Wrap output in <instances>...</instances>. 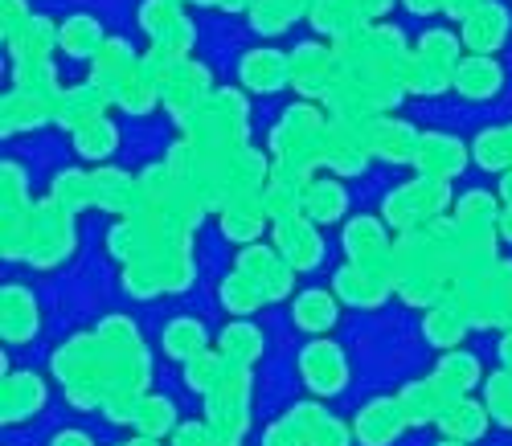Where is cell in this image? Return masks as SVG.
I'll list each match as a JSON object with an SVG mask.
<instances>
[{"instance_id":"277c9868","label":"cell","mask_w":512,"mask_h":446,"mask_svg":"<svg viewBox=\"0 0 512 446\" xmlns=\"http://www.w3.org/2000/svg\"><path fill=\"white\" fill-rule=\"evenodd\" d=\"M234 271H242L254 287H259L267 303L287 299L291 287H295V266H291L279 250H271V246H254V242H250V246L238 254V266H234Z\"/></svg>"},{"instance_id":"d4e9b609","label":"cell","mask_w":512,"mask_h":446,"mask_svg":"<svg viewBox=\"0 0 512 446\" xmlns=\"http://www.w3.org/2000/svg\"><path fill=\"white\" fill-rule=\"evenodd\" d=\"M103 41H107V33H103V25L91 13H74L58 29V46L70 58H95L103 50Z\"/></svg>"},{"instance_id":"4fadbf2b","label":"cell","mask_w":512,"mask_h":446,"mask_svg":"<svg viewBox=\"0 0 512 446\" xmlns=\"http://www.w3.org/2000/svg\"><path fill=\"white\" fill-rule=\"evenodd\" d=\"M418 176H439V181H451L455 172L467 168V148L455 140V136H443V131H426L418 136V148H414V160Z\"/></svg>"},{"instance_id":"8d00e7d4","label":"cell","mask_w":512,"mask_h":446,"mask_svg":"<svg viewBox=\"0 0 512 446\" xmlns=\"http://www.w3.org/2000/svg\"><path fill=\"white\" fill-rule=\"evenodd\" d=\"M218 348L230 356V361H238V365H254L263 356V332L254 324H246V320H234V324H226Z\"/></svg>"},{"instance_id":"83f0119b","label":"cell","mask_w":512,"mask_h":446,"mask_svg":"<svg viewBox=\"0 0 512 446\" xmlns=\"http://www.w3.org/2000/svg\"><path fill=\"white\" fill-rule=\"evenodd\" d=\"M431 377H439L451 397H467V393H472V389L484 381L480 361H476L472 352H459V348H451L447 356H439V365H435Z\"/></svg>"},{"instance_id":"30bf717a","label":"cell","mask_w":512,"mask_h":446,"mask_svg":"<svg viewBox=\"0 0 512 446\" xmlns=\"http://www.w3.org/2000/svg\"><path fill=\"white\" fill-rule=\"evenodd\" d=\"M140 62H144V58H136V50L127 46L123 37H107L103 50H99L95 62H91V82L99 86V91H103L111 103H119V95L127 91V82L140 74Z\"/></svg>"},{"instance_id":"ba28073f","label":"cell","mask_w":512,"mask_h":446,"mask_svg":"<svg viewBox=\"0 0 512 446\" xmlns=\"http://www.w3.org/2000/svg\"><path fill=\"white\" fill-rule=\"evenodd\" d=\"M345 254L357 266L394 275V242L386 234V221H377V217H353L349 221L345 226Z\"/></svg>"},{"instance_id":"cb8c5ba5","label":"cell","mask_w":512,"mask_h":446,"mask_svg":"<svg viewBox=\"0 0 512 446\" xmlns=\"http://www.w3.org/2000/svg\"><path fill=\"white\" fill-rule=\"evenodd\" d=\"M336 303H340L336 291H324V287L304 291L300 299H295V307H291L295 328H300V332H312V336L328 332V328L336 324V316H340V307H336Z\"/></svg>"},{"instance_id":"e0dca14e","label":"cell","mask_w":512,"mask_h":446,"mask_svg":"<svg viewBox=\"0 0 512 446\" xmlns=\"http://www.w3.org/2000/svg\"><path fill=\"white\" fill-rule=\"evenodd\" d=\"M37 410H46V381L37 373H5V397H0L5 426H21Z\"/></svg>"},{"instance_id":"6da1fadb","label":"cell","mask_w":512,"mask_h":446,"mask_svg":"<svg viewBox=\"0 0 512 446\" xmlns=\"http://www.w3.org/2000/svg\"><path fill=\"white\" fill-rule=\"evenodd\" d=\"M78 246V234H74V213H66L54 197L37 201L29 221H25V234H21V246H17V258H25L37 271H50V266L66 262Z\"/></svg>"},{"instance_id":"d6986e66","label":"cell","mask_w":512,"mask_h":446,"mask_svg":"<svg viewBox=\"0 0 512 446\" xmlns=\"http://www.w3.org/2000/svg\"><path fill=\"white\" fill-rule=\"evenodd\" d=\"M107 95L99 91L95 82H82V86H70V91L58 95V107H54V119L70 131H82V127H91L95 119L107 115Z\"/></svg>"},{"instance_id":"f1b7e54d","label":"cell","mask_w":512,"mask_h":446,"mask_svg":"<svg viewBox=\"0 0 512 446\" xmlns=\"http://www.w3.org/2000/svg\"><path fill=\"white\" fill-rule=\"evenodd\" d=\"M300 17H308V5H300V0H254L250 5V25L263 37L287 33Z\"/></svg>"},{"instance_id":"7dc6e473","label":"cell","mask_w":512,"mask_h":446,"mask_svg":"<svg viewBox=\"0 0 512 446\" xmlns=\"http://www.w3.org/2000/svg\"><path fill=\"white\" fill-rule=\"evenodd\" d=\"M50 446H95V442H91L87 430H74V426H70V430H58V434L50 438Z\"/></svg>"},{"instance_id":"4316f807","label":"cell","mask_w":512,"mask_h":446,"mask_svg":"<svg viewBox=\"0 0 512 446\" xmlns=\"http://www.w3.org/2000/svg\"><path fill=\"white\" fill-rule=\"evenodd\" d=\"M54 107L50 99H37V95H25V91H13L5 95V111H0V119H5V136H17V131H33L41 123L54 119Z\"/></svg>"},{"instance_id":"4dcf8cb0","label":"cell","mask_w":512,"mask_h":446,"mask_svg":"<svg viewBox=\"0 0 512 446\" xmlns=\"http://www.w3.org/2000/svg\"><path fill=\"white\" fill-rule=\"evenodd\" d=\"M472 160L484 172H512V123L480 131L472 140Z\"/></svg>"},{"instance_id":"d6a6232c","label":"cell","mask_w":512,"mask_h":446,"mask_svg":"<svg viewBox=\"0 0 512 446\" xmlns=\"http://www.w3.org/2000/svg\"><path fill=\"white\" fill-rule=\"evenodd\" d=\"M205 348H209V336L189 316H181V320H173L164 328V356H173V361H181V365L193 361V356H201Z\"/></svg>"},{"instance_id":"44dd1931","label":"cell","mask_w":512,"mask_h":446,"mask_svg":"<svg viewBox=\"0 0 512 446\" xmlns=\"http://www.w3.org/2000/svg\"><path fill=\"white\" fill-rule=\"evenodd\" d=\"M455 91L463 99H492L500 86H504V70L500 62H492V54H472L455 66Z\"/></svg>"},{"instance_id":"603a6c76","label":"cell","mask_w":512,"mask_h":446,"mask_svg":"<svg viewBox=\"0 0 512 446\" xmlns=\"http://www.w3.org/2000/svg\"><path fill=\"white\" fill-rule=\"evenodd\" d=\"M488 418H492L488 406H480V401H472V397H455L451 406L439 414L435 426L455 442H476V438L488 434Z\"/></svg>"},{"instance_id":"5bb4252c","label":"cell","mask_w":512,"mask_h":446,"mask_svg":"<svg viewBox=\"0 0 512 446\" xmlns=\"http://www.w3.org/2000/svg\"><path fill=\"white\" fill-rule=\"evenodd\" d=\"M91 185H95V205L119 217H136L140 213V176H127L123 168H91Z\"/></svg>"},{"instance_id":"ab89813d","label":"cell","mask_w":512,"mask_h":446,"mask_svg":"<svg viewBox=\"0 0 512 446\" xmlns=\"http://www.w3.org/2000/svg\"><path fill=\"white\" fill-rule=\"evenodd\" d=\"M267 299H263V291L254 287L242 271H234L226 283H222V307L230 311V316H250L254 307H263Z\"/></svg>"},{"instance_id":"8fae6325","label":"cell","mask_w":512,"mask_h":446,"mask_svg":"<svg viewBox=\"0 0 512 446\" xmlns=\"http://www.w3.org/2000/svg\"><path fill=\"white\" fill-rule=\"evenodd\" d=\"M332 291H336L340 303H349V307H381V303H386V295L394 291V275L369 271V266H357V262H345L332 275Z\"/></svg>"},{"instance_id":"2e32d148","label":"cell","mask_w":512,"mask_h":446,"mask_svg":"<svg viewBox=\"0 0 512 446\" xmlns=\"http://www.w3.org/2000/svg\"><path fill=\"white\" fill-rule=\"evenodd\" d=\"M459 37L472 54H496L508 41V9L500 5V0H484V5L463 21Z\"/></svg>"},{"instance_id":"f6af8a7d","label":"cell","mask_w":512,"mask_h":446,"mask_svg":"<svg viewBox=\"0 0 512 446\" xmlns=\"http://www.w3.org/2000/svg\"><path fill=\"white\" fill-rule=\"evenodd\" d=\"M349 442H353V434L340 426L336 418H328V422L316 430V438H312V446H349Z\"/></svg>"},{"instance_id":"1f68e13d","label":"cell","mask_w":512,"mask_h":446,"mask_svg":"<svg viewBox=\"0 0 512 446\" xmlns=\"http://www.w3.org/2000/svg\"><path fill=\"white\" fill-rule=\"evenodd\" d=\"M50 197L66 209V213H82L95 205V185H91V168H66L54 176Z\"/></svg>"},{"instance_id":"db71d44e","label":"cell","mask_w":512,"mask_h":446,"mask_svg":"<svg viewBox=\"0 0 512 446\" xmlns=\"http://www.w3.org/2000/svg\"><path fill=\"white\" fill-rule=\"evenodd\" d=\"M439 446H467V442H455V438H447V442H439Z\"/></svg>"},{"instance_id":"ac0fdd59","label":"cell","mask_w":512,"mask_h":446,"mask_svg":"<svg viewBox=\"0 0 512 446\" xmlns=\"http://www.w3.org/2000/svg\"><path fill=\"white\" fill-rule=\"evenodd\" d=\"M402 426H406V418H402L398 397H373L369 406H361V414L353 422V434L365 446H390L402 434Z\"/></svg>"},{"instance_id":"681fc988","label":"cell","mask_w":512,"mask_h":446,"mask_svg":"<svg viewBox=\"0 0 512 446\" xmlns=\"http://www.w3.org/2000/svg\"><path fill=\"white\" fill-rule=\"evenodd\" d=\"M496 234H500L504 242H512V205H504V209H500V221H496Z\"/></svg>"},{"instance_id":"3957f363","label":"cell","mask_w":512,"mask_h":446,"mask_svg":"<svg viewBox=\"0 0 512 446\" xmlns=\"http://www.w3.org/2000/svg\"><path fill=\"white\" fill-rule=\"evenodd\" d=\"M136 17H140V29L152 37V46L189 54V46L197 41L193 21L181 13V0H144Z\"/></svg>"},{"instance_id":"7402d4cb","label":"cell","mask_w":512,"mask_h":446,"mask_svg":"<svg viewBox=\"0 0 512 446\" xmlns=\"http://www.w3.org/2000/svg\"><path fill=\"white\" fill-rule=\"evenodd\" d=\"M218 221H222V234H226L230 242H246V246H250L254 238L267 230V205H263V193L230 201V205L218 213Z\"/></svg>"},{"instance_id":"11a10c76","label":"cell","mask_w":512,"mask_h":446,"mask_svg":"<svg viewBox=\"0 0 512 446\" xmlns=\"http://www.w3.org/2000/svg\"><path fill=\"white\" fill-rule=\"evenodd\" d=\"M193 5H213V0H193Z\"/></svg>"},{"instance_id":"484cf974","label":"cell","mask_w":512,"mask_h":446,"mask_svg":"<svg viewBox=\"0 0 512 446\" xmlns=\"http://www.w3.org/2000/svg\"><path fill=\"white\" fill-rule=\"evenodd\" d=\"M349 213V193L340 181H312L304 189V217L316 221V226H332Z\"/></svg>"},{"instance_id":"c3c4849f","label":"cell","mask_w":512,"mask_h":446,"mask_svg":"<svg viewBox=\"0 0 512 446\" xmlns=\"http://www.w3.org/2000/svg\"><path fill=\"white\" fill-rule=\"evenodd\" d=\"M402 5H406L414 17H431V13H443V0H402Z\"/></svg>"},{"instance_id":"ee69618b","label":"cell","mask_w":512,"mask_h":446,"mask_svg":"<svg viewBox=\"0 0 512 446\" xmlns=\"http://www.w3.org/2000/svg\"><path fill=\"white\" fill-rule=\"evenodd\" d=\"M0 17H5V41H13L25 25H29V5L25 0H0Z\"/></svg>"},{"instance_id":"9c48e42d","label":"cell","mask_w":512,"mask_h":446,"mask_svg":"<svg viewBox=\"0 0 512 446\" xmlns=\"http://www.w3.org/2000/svg\"><path fill=\"white\" fill-rule=\"evenodd\" d=\"M336 82V54L320 41H304L291 50V86L304 99H328Z\"/></svg>"},{"instance_id":"f907efd6","label":"cell","mask_w":512,"mask_h":446,"mask_svg":"<svg viewBox=\"0 0 512 446\" xmlns=\"http://www.w3.org/2000/svg\"><path fill=\"white\" fill-rule=\"evenodd\" d=\"M500 365H504V369H512V328L500 336Z\"/></svg>"},{"instance_id":"f546056e","label":"cell","mask_w":512,"mask_h":446,"mask_svg":"<svg viewBox=\"0 0 512 446\" xmlns=\"http://www.w3.org/2000/svg\"><path fill=\"white\" fill-rule=\"evenodd\" d=\"M58 46V25L50 17H29V25L9 41L13 62H37V58H50Z\"/></svg>"},{"instance_id":"74e56055","label":"cell","mask_w":512,"mask_h":446,"mask_svg":"<svg viewBox=\"0 0 512 446\" xmlns=\"http://www.w3.org/2000/svg\"><path fill=\"white\" fill-rule=\"evenodd\" d=\"M115 148H119V127H115L107 115L95 119L91 127L74 131V152H78L82 160H107Z\"/></svg>"},{"instance_id":"bcb514c9","label":"cell","mask_w":512,"mask_h":446,"mask_svg":"<svg viewBox=\"0 0 512 446\" xmlns=\"http://www.w3.org/2000/svg\"><path fill=\"white\" fill-rule=\"evenodd\" d=\"M480 5H484V0H443V13H447V17H455V21L463 25V21L472 17Z\"/></svg>"},{"instance_id":"816d5d0a","label":"cell","mask_w":512,"mask_h":446,"mask_svg":"<svg viewBox=\"0 0 512 446\" xmlns=\"http://www.w3.org/2000/svg\"><path fill=\"white\" fill-rule=\"evenodd\" d=\"M500 201L512 205V172H504V181H500Z\"/></svg>"},{"instance_id":"5b68a950","label":"cell","mask_w":512,"mask_h":446,"mask_svg":"<svg viewBox=\"0 0 512 446\" xmlns=\"http://www.w3.org/2000/svg\"><path fill=\"white\" fill-rule=\"evenodd\" d=\"M394 9V0H316L308 21L316 33L324 37H340V33H353L361 25H373L377 17H386Z\"/></svg>"},{"instance_id":"f35d334b","label":"cell","mask_w":512,"mask_h":446,"mask_svg":"<svg viewBox=\"0 0 512 446\" xmlns=\"http://www.w3.org/2000/svg\"><path fill=\"white\" fill-rule=\"evenodd\" d=\"M455 221L459 226H496L500 221V197L488 193V189H472L467 197H459Z\"/></svg>"},{"instance_id":"e575fe53","label":"cell","mask_w":512,"mask_h":446,"mask_svg":"<svg viewBox=\"0 0 512 446\" xmlns=\"http://www.w3.org/2000/svg\"><path fill=\"white\" fill-rule=\"evenodd\" d=\"M463 332H467V320L451 303H435L431 311H426V320H422V336L431 340L435 348H455L463 340Z\"/></svg>"},{"instance_id":"9a60e30c","label":"cell","mask_w":512,"mask_h":446,"mask_svg":"<svg viewBox=\"0 0 512 446\" xmlns=\"http://www.w3.org/2000/svg\"><path fill=\"white\" fill-rule=\"evenodd\" d=\"M238 82L254 95H275L283 86H291V58H283L279 50H250L242 54Z\"/></svg>"},{"instance_id":"f5cc1de1","label":"cell","mask_w":512,"mask_h":446,"mask_svg":"<svg viewBox=\"0 0 512 446\" xmlns=\"http://www.w3.org/2000/svg\"><path fill=\"white\" fill-rule=\"evenodd\" d=\"M119 446H160V438H144V434H140V438H132V442H119Z\"/></svg>"},{"instance_id":"d590c367","label":"cell","mask_w":512,"mask_h":446,"mask_svg":"<svg viewBox=\"0 0 512 446\" xmlns=\"http://www.w3.org/2000/svg\"><path fill=\"white\" fill-rule=\"evenodd\" d=\"M144 438H164V434H173L177 430V410H173V401L160 397V393H144L140 401V410H136V422H132Z\"/></svg>"},{"instance_id":"52a82bcc","label":"cell","mask_w":512,"mask_h":446,"mask_svg":"<svg viewBox=\"0 0 512 446\" xmlns=\"http://www.w3.org/2000/svg\"><path fill=\"white\" fill-rule=\"evenodd\" d=\"M271 238H275V250L295 266V271H316L320 258H324L320 226H316V221H308L304 213L271 221Z\"/></svg>"},{"instance_id":"ffe728a7","label":"cell","mask_w":512,"mask_h":446,"mask_svg":"<svg viewBox=\"0 0 512 446\" xmlns=\"http://www.w3.org/2000/svg\"><path fill=\"white\" fill-rule=\"evenodd\" d=\"M0 316H5V340H9V344H25V340H33L37 320H41L33 291L21 287V283H9L5 291H0Z\"/></svg>"},{"instance_id":"836d02e7","label":"cell","mask_w":512,"mask_h":446,"mask_svg":"<svg viewBox=\"0 0 512 446\" xmlns=\"http://www.w3.org/2000/svg\"><path fill=\"white\" fill-rule=\"evenodd\" d=\"M230 356L218 348V352H213V348H205L201 356H193V361H185V381H189V389L193 393H213V389H218L222 385V377L230 373Z\"/></svg>"},{"instance_id":"7bdbcfd3","label":"cell","mask_w":512,"mask_h":446,"mask_svg":"<svg viewBox=\"0 0 512 446\" xmlns=\"http://www.w3.org/2000/svg\"><path fill=\"white\" fill-rule=\"evenodd\" d=\"M263 446H308V442H304V434H300V430H295V422L283 414L279 422H271V426H267Z\"/></svg>"},{"instance_id":"b9f144b4","label":"cell","mask_w":512,"mask_h":446,"mask_svg":"<svg viewBox=\"0 0 512 446\" xmlns=\"http://www.w3.org/2000/svg\"><path fill=\"white\" fill-rule=\"evenodd\" d=\"M459 46H463V37H455L451 29H431V33L418 37V54H422V58H435V62H443V66H459V62H463Z\"/></svg>"},{"instance_id":"8992f818","label":"cell","mask_w":512,"mask_h":446,"mask_svg":"<svg viewBox=\"0 0 512 446\" xmlns=\"http://www.w3.org/2000/svg\"><path fill=\"white\" fill-rule=\"evenodd\" d=\"M300 377H304V385H308L316 397L345 393V385H349V361H345V352H340V344H332V340H312V344L300 352Z\"/></svg>"},{"instance_id":"60d3db41","label":"cell","mask_w":512,"mask_h":446,"mask_svg":"<svg viewBox=\"0 0 512 446\" xmlns=\"http://www.w3.org/2000/svg\"><path fill=\"white\" fill-rule=\"evenodd\" d=\"M484 406L500 426H512V369H500L484 381Z\"/></svg>"},{"instance_id":"7c38bea8","label":"cell","mask_w":512,"mask_h":446,"mask_svg":"<svg viewBox=\"0 0 512 446\" xmlns=\"http://www.w3.org/2000/svg\"><path fill=\"white\" fill-rule=\"evenodd\" d=\"M365 144L369 156L386 160V164H410L414 148H418V131L406 119H390V115H373L365 119Z\"/></svg>"},{"instance_id":"7a4b0ae2","label":"cell","mask_w":512,"mask_h":446,"mask_svg":"<svg viewBox=\"0 0 512 446\" xmlns=\"http://www.w3.org/2000/svg\"><path fill=\"white\" fill-rule=\"evenodd\" d=\"M447 205H451L447 181H439V176H414L410 185H398L386 197V205H381V217H386V226H394L398 234H406V230H418V226H426V221L443 217Z\"/></svg>"}]
</instances>
